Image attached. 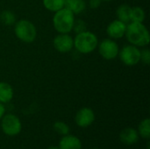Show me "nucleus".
I'll use <instances>...</instances> for the list:
<instances>
[{
	"mask_svg": "<svg viewBox=\"0 0 150 149\" xmlns=\"http://www.w3.org/2000/svg\"><path fill=\"white\" fill-rule=\"evenodd\" d=\"M125 36L130 44L138 47H145L149 44L150 34L149 29L141 22H129L127 25Z\"/></svg>",
	"mask_w": 150,
	"mask_h": 149,
	"instance_id": "f257e3e1",
	"label": "nucleus"
},
{
	"mask_svg": "<svg viewBox=\"0 0 150 149\" xmlns=\"http://www.w3.org/2000/svg\"><path fill=\"white\" fill-rule=\"evenodd\" d=\"M74 40V47L77 52L88 54L92 53L98 47V39L95 33L90 31H84L76 33Z\"/></svg>",
	"mask_w": 150,
	"mask_h": 149,
	"instance_id": "f03ea898",
	"label": "nucleus"
},
{
	"mask_svg": "<svg viewBox=\"0 0 150 149\" xmlns=\"http://www.w3.org/2000/svg\"><path fill=\"white\" fill-rule=\"evenodd\" d=\"M75 19V14L64 7L54 12L53 25L58 33H69L72 31Z\"/></svg>",
	"mask_w": 150,
	"mask_h": 149,
	"instance_id": "7ed1b4c3",
	"label": "nucleus"
},
{
	"mask_svg": "<svg viewBox=\"0 0 150 149\" xmlns=\"http://www.w3.org/2000/svg\"><path fill=\"white\" fill-rule=\"evenodd\" d=\"M14 33L24 43H32L36 40L37 29L30 20L20 19L14 24Z\"/></svg>",
	"mask_w": 150,
	"mask_h": 149,
	"instance_id": "20e7f679",
	"label": "nucleus"
},
{
	"mask_svg": "<svg viewBox=\"0 0 150 149\" xmlns=\"http://www.w3.org/2000/svg\"><path fill=\"white\" fill-rule=\"evenodd\" d=\"M118 56L123 64L128 67H133L141 61V49L132 44L126 45L120 49Z\"/></svg>",
	"mask_w": 150,
	"mask_h": 149,
	"instance_id": "39448f33",
	"label": "nucleus"
},
{
	"mask_svg": "<svg viewBox=\"0 0 150 149\" xmlns=\"http://www.w3.org/2000/svg\"><path fill=\"white\" fill-rule=\"evenodd\" d=\"M1 128L4 134L8 136H16L22 130L20 119L14 114H4L1 119Z\"/></svg>",
	"mask_w": 150,
	"mask_h": 149,
	"instance_id": "423d86ee",
	"label": "nucleus"
},
{
	"mask_svg": "<svg viewBox=\"0 0 150 149\" xmlns=\"http://www.w3.org/2000/svg\"><path fill=\"white\" fill-rule=\"evenodd\" d=\"M97 47L101 57L107 61L114 60L120 51L119 45L112 39H104L101 42H98Z\"/></svg>",
	"mask_w": 150,
	"mask_h": 149,
	"instance_id": "0eeeda50",
	"label": "nucleus"
},
{
	"mask_svg": "<svg viewBox=\"0 0 150 149\" xmlns=\"http://www.w3.org/2000/svg\"><path fill=\"white\" fill-rule=\"evenodd\" d=\"M53 45L59 53H69L74 47V40L69 33H58L53 40Z\"/></svg>",
	"mask_w": 150,
	"mask_h": 149,
	"instance_id": "6e6552de",
	"label": "nucleus"
},
{
	"mask_svg": "<svg viewBox=\"0 0 150 149\" xmlns=\"http://www.w3.org/2000/svg\"><path fill=\"white\" fill-rule=\"evenodd\" d=\"M76 123L82 128H86L92 125L95 120V113L92 109L89 107H83L80 109L75 117Z\"/></svg>",
	"mask_w": 150,
	"mask_h": 149,
	"instance_id": "1a4fd4ad",
	"label": "nucleus"
},
{
	"mask_svg": "<svg viewBox=\"0 0 150 149\" xmlns=\"http://www.w3.org/2000/svg\"><path fill=\"white\" fill-rule=\"evenodd\" d=\"M127 24H126L119 19L112 20L107 25L106 33L110 37V39H112V40L121 39L122 37L125 36L126 30H127Z\"/></svg>",
	"mask_w": 150,
	"mask_h": 149,
	"instance_id": "9d476101",
	"label": "nucleus"
},
{
	"mask_svg": "<svg viewBox=\"0 0 150 149\" xmlns=\"http://www.w3.org/2000/svg\"><path fill=\"white\" fill-rule=\"evenodd\" d=\"M120 140L125 145L131 146L135 144L139 141V133L134 128L127 127L120 132Z\"/></svg>",
	"mask_w": 150,
	"mask_h": 149,
	"instance_id": "9b49d317",
	"label": "nucleus"
},
{
	"mask_svg": "<svg viewBox=\"0 0 150 149\" xmlns=\"http://www.w3.org/2000/svg\"><path fill=\"white\" fill-rule=\"evenodd\" d=\"M60 149H81L82 142L75 135H64L60 142H59Z\"/></svg>",
	"mask_w": 150,
	"mask_h": 149,
	"instance_id": "f8f14e48",
	"label": "nucleus"
},
{
	"mask_svg": "<svg viewBox=\"0 0 150 149\" xmlns=\"http://www.w3.org/2000/svg\"><path fill=\"white\" fill-rule=\"evenodd\" d=\"M14 91L11 85L5 82L0 83V103L7 104L13 98Z\"/></svg>",
	"mask_w": 150,
	"mask_h": 149,
	"instance_id": "ddd939ff",
	"label": "nucleus"
},
{
	"mask_svg": "<svg viewBox=\"0 0 150 149\" xmlns=\"http://www.w3.org/2000/svg\"><path fill=\"white\" fill-rule=\"evenodd\" d=\"M65 8L74 14L82 13L86 8L85 0H65Z\"/></svg>",
	"mask_w": 150,
	"mask_h": 149,
	"instance_id": "4468645a",
	"label": "nucleus"
},
{
	"mask_svg": "<svg viewBox=\"0 0 150 149\" xmlns=\"http://www.w3.org/2000/svg\"><path fill=\"white\" fill-rule=\"evenodd\" d=\"M131 10L132 7L128 4H121L116 10L117 19L128 24L131 22Z\"/></svg>",
	"mask_w": 150,
	"mask_h": 149,
	"instance_id": "2eb2a0df",
	"label": "nucleus"
},
{
	"mask_svg": "<svg viewBox=\"0 0 150 149\" xmlns=\"http://www.w3.org/2000/svg\"><path fill=\"white\" fill-rule=\"evenodd\" d=\"M44 7L52 12L58 11L65 7V0H42Z\"/></svg>",
	"mask_w": 150,
	"mask_h": 149,
	"instance_id": "dca6fc26",
	"label": "nucleus"
},
{
	"mask_svg": "<svg viewBox=\"0 0 150 149\" xmlns=\"http://www.w3.org/2000/svg\"><path fill=\"white\" fill-rule=\"evenodd\" d=\"M138 133L139 136H141L142 138L149 141L150 138V119H145L143 120H142V122L139 125L138 127Z\"/></svg>",
	"mask_w": 150,
	"mask_h": 149,
	"instance_id": "f3484780",
	"label": "nucleus"
},
{
	"mask_svg": "<svg viewBox=\"0 0 150 149\" xmlns=\"http://www.w3.org/2000/svg\"><path fill=\"white\" fill-rule=\"evenodd\" d=\"M145 18H146V12L142 7H140V6L132 7V10H131V21L143 23Z\"/></svg>",
	"mask_w": 150,
	"mask_h": 149,
	"instance_id": "a211bd4d",
	"label": "nucleus"
},
{
	"mask_svg": "<svg viewBox=\"0 0 150 149\" xmlns=\"http://www.w3.org/2000/svg\"><path fill=\"white\" fill-rule=\"evenodd\" d=\"M0 21L5 25H12L16 23V16L11 11L5 10L0 14Z\"/></svg>",
	"mask_w": 150,
	"mask_h": 149,
	"instance_id": "6ab92c4d",
	"label": "nucleus"
},
{
	"mask_svg": "<svg viewBox=\"0 0 150 149\" xmlns=\"http://www.w3.org/2000/svg\"><path fill=\"white\" fill-rule=\"evenodd\" d=\"M54 130L62 136L67 135L69 133V126L63 121H56L54 122Z\"/></svg>",
	"mask_w": 150,
	"mask_h": 149,
	"instance_id": "aec40b11",
	"label": "nucleus"
},
{
	"mask_svg": "<svg viewBox=\"0 0 150 149\" xmlns=\"http://www.w3.org/2000/svg\"><path fill=\"white\" fill-rule=\"evenodd\" d=\"M72 30L76 33H79V32H84V31L87 30V24L83 19H75Z\"/></svg>",
	"mask_w": 150,
	"mask_h": 149,
	"instance_id": "412c9836",
	"label": "nucleus"
},
{
	"mask_svg": "<svg viewBox=\"0 0 150 149\" xmlns=\"http://www.w3.org/2000/svg\"><path fill=\"white\" fill-rule=\"evenodd\" d=\"M141 61L145 65L150 63V51L149 48H143L141 50Z\"/></svg>",
	"mask_w": 150,
	"mask_h": 149,
	"instance_id": "4be33fe9",
	"label": "nucleus"
},
{
	"mask_svg": "<svg viewBox=\"0 0 150 149\" xmlns=\"http://www.w3.org/2000/svg\"><path fill=\"white\" fill-rule=\"evenodd\" d=\"M101 0H89V6L91 9H98L101 5Z\"/></svg>",
	"mask_w": 150,
	"mask_h": 149,
	"instance_id": "5701e85b",
	"label": "nucleus"
},
{
	"mask_svg": "<svg viewBox=\"0 0 150 149\" xmlns=\"http://www.w3.org/2000/svg\"><path fill=\"white\" fill-rule=\"evenodd\" d=\"M4 113H5V108L4 106V104L0 103V120L3 118V116L4 115Z\"/></svg>",
	"mask_w": 150,
	"mask_h": 149,
	"instance_id": "b1692460",
	"label": "nucleus"
},
{
	"mask_svg": "<svg viewBox=\"0 0 150 149\" xmlns=\"http://www.w3.org/2000/svg\"><path fill=\"white\" fill-rule=\"evenodd\" d=\"M47 149H60L59 148V147H55V146H51V147H49Z\"/></svg>",
	"mask_w": 150,
	"mask_h": 149,
	"instance_id": "393cba45",
	"label": "nucleus"
},
{
	"mask_svg": "<svg viewBox=\"0 0 150 149\" xmlns=\"http://www.w3.org/2000/svg\"><path fill=\"white\" fill-rule=\"evenodd\" d=\"M101 1H105V2H109V1H112V0H101Z\"/></svg>",
	"mask_w": 150,
	"mask_h": 149,
	"instance_id": "a878e982",
	"label": "nucleus"
},
{
	"mask_svg": "<svg viewBox=\"0 0 150 149\" xmlns=\"http://www.w3.org/2000/svg\"><path fill=\"white\" fill-rule=\"evenodd\" d=\"M92 149H99V148H92Z\"/></svg>",
	"mask_w": 150,
	"mask_h": 149,
	"instance_id": "bb28decb",
	"label": "nucleus"
}]
</instances>
